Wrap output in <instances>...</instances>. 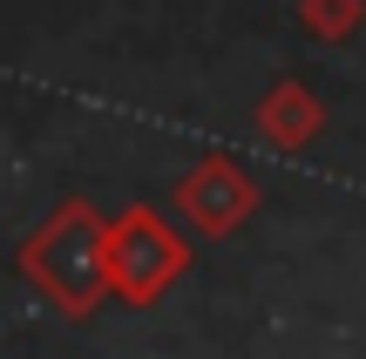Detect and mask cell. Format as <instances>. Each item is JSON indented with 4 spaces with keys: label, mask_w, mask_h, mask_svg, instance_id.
<instances>
[{
    "label": "cell",
    "mask_w": 366,
    "mask_h": 359,
    "mask_svg": "<svg viewBox=\"0 0 366 359\" xmlns=\"http://www.w3.org/2000/svg\"><path fill=\"white\" fill-rule=\"evenodd\" d=\"M27 278L41 285V292L54 298V305L68 312H89L95 298H102V265H109V231L95 224L89 203H68L61 217H54L41 238H27L21 251Z\"/></svg>",
    "instance_id": "cell-1"
}]
</instances>
